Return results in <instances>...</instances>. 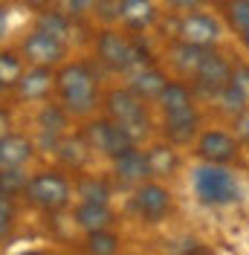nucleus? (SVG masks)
I'll list each match as a JSON object with an SVG mask.
<instances>
[{"label":"nucleus","mask_w":249,"mask_h":255,"mask_svg":"<svg viewBox=\"0 0 249 255\" xmlns=\"http://www.w3.org/2000/svg\"><path fill=\"white\" fill-rule=\"evenodd\" d=\"M194 151L203 162H212V165H232L241 159V142L238 136L223 130V128H206L197 133L194 139Z\"/></svg>","instance_id":"9d476101"},{"label":"nucleus","mask_w":249,"mask_h":255,"mask_svg":"<svg viewBox=\"0 0 249 255\" xmlns=\"http://www.w3.org/2000/svg\"><path fill=\"white\" fill-rule=\"evenodd\" d=\"M223 32H226L223 20L212 12H203V9L183 12L177 20V41H186V44H194L203 49H218V44L223 41Z\"/></svg>","instance_id":"423d86ee"},{"label":"nucleus","mask_w":249,"mask_h":255,"mask_svg":"<svg viewBox=\"0 0 249 255\" xmlns=\"http://www.w3.org/2000/svg\"><path fill=\"white\" fill-rule=\"evenodd\" d=\"M20 58L32 67H52L55 70L70 58V44L58 41V38H52L41 29H32L20 41Z\"/></svg>","instance_id":"0eeeda50"},{"label":"nucleus","mask_w":249,"mask_h":255,"mask_svg":"<svg viewBox=\"0 0 249 255\" xmlns=\"http://www.w3.org/2000/svg\"><path fill=\"white\" fill-rule=\"evenodd\" d=\"M96 61L110 73H133L139 67H148V49L136 38L124 35L116 26H105L96 35Z\"/></svg>","instance_id":"7ed1b4c3"},{"label":"nucleus","mask_w":249,"mask_h":255,"mask_svg":"<svg viewBox=\"0 0 249 255\" xmlns=\"http://www.w3.org/2000/svg\"><path fill=\"white\" fill-rule=\"evenodd\" d=\"M171 12H177V15H183V12H194V9H203V3L206 0H162Z\"/></svg>","instance_id":"72a5a7b5"},{"label":"nucleus","mask_w":249,"mask_h":255,"mask_svg":"<svg viewBox=\"0 0 249 255\" xmlns=\"http://www.w3.org/2000/svg\"><path fill=\"white\" fill-rule=\"evenodd\" d=\"M159 20V6L154 0H116V23L127 32L142 35Z\"/></svg>","instance_id":"ddd939ff"},{"label":"nucleus","mask_w":249,"mask_h":255,"mask_svg":"<svg viewBox=\"0 0 249 255\" xmlns=\"http://www.w3.org/2000/svg\"><path fill=\"white\" fill-rule=\"evenodd\" d=\"M145 157H148V171H151V177H171L180 168V154L168 142H156L151 148H145Z\"/></svg>","instance_id":"5701e85b"},{"label":"nucleus","mask_w":249,"mask_h":255,"mask_svg":"<svg viewBox=\"0 0 249 255\" xmlns=\"http://www.w3.org/2000/svg\"><path fill=\"white\" fill-rule=\"evenodd\" d=\"M32 29H41L52 35V38H58V41H67L70 44V35H73V17L61 12V9H55V6H49V9H41L38 17H35V26Z\"/></svg>","instance_id":"4be33fe9"},{"label":"nucleus","mask_w":249,"mask_h":255,"mask_svg":"<svg viewBox=\"0 0 249 255\" xmlns=\"http://www.w3.org/2000/svg\"><path fill=\"white\" fill-rule=\"evenodd\" d=\"M232 76V61L218 52V49H206V55L200 58L197 64V70L191 73V90L200 96H209V99H215V96L226 87V81Z\"/></svg>","instance_id":"6e6552de"},{"label":"nucleus","mask_w":249,"mask_h":255,"mask_svg":"<svg viewBox=\"0 0 249 255\" xmlns=\"http://www.w3.org/2000/svg\"><path fill=\"white\" fill-rule=\"evenodd\" d=\"M55 96L58 105L70 113L73 119H90L96 108L102 105V93H99V76H96L90 61H67L55 67Z\"/></svg>","instance_id":"f257e3e1"},{"label":"nucleus","mask_w":249,"mask_h":255,"mask_svg":"<svg viewBox=\"0 0 249 255\" xmlns=\"http://www.w3.org/2000/svg\"><path fill=\"white\" fill-rule=\"evenodd\" d=\"M203 55H206V49L194 47V44H186V41H174L171 49H168L171 67L183 76V79H191V73L197 70V64H200Z\"/></svg>","instance_id":"b1692460"},{"label":"nucleus","mask_w":249,"mask_h":255,"mask_svg":"<svg viewBox=\"0 0 249 255\" xmlns=\"http://www.w3.org/2000/svg\"><path fill=\"white\" fill-rule=\"evenodd\" d=\"M130 203H133V212L145 223H159L171 215L174 197H171V191H168V186H162V183H156L154 177H148L145 183L133 186Z\"/></svg>","instance_id":"1a4fd4ad"},{"label":"nucleus","mask_w":249,"mask_h":255,"mask_svg":"<svg viewBox=\"0 0 249 255\" xmlns=\"http://www.w3.org/2000/svg\"><path fill=\"white\" fill-rule=\"evenodd\" d=\"M70 122H73V116L64 111L61 105H41V111L35 116V125H38V133H47V136H55V139H61L64 133H70Z\"/></svg>","instance_id":"412c9836"},{"label":"nucleus","mask_w":249,"mask_h":255,"mask_svg":"<svg viewBox=\"0 0 249 255\" xmlns=\"http://www.w3.org/2000/svg\"><path fill=\"white\" fill-rule=\"evenodd\" d=\"M6 32H9V9L0 3V41L6 38Z\"/></svg>","instance_id":"e433bc0d"},{"label":"nucleus","mask_w":249,"mask_h":255,"mask_svg":"<svg viewBox=\"0 0 249 255\" xmlns=\"http://www.w3.org/2000/svg\"><path fill=\"white\" fill-rule=\"evenodd\" d=\"M102 105H105V116H110L116 125L122 128L124 133L130 136L133 145H142L151 136L154 119L148 113V105L142 102L139 96L130 93L127 87H113V90H108Z\"/></svg>","instance_id":"20e7f679"},{"label":"nucleus","mask_w":249,"mask_h":255,"mask_svg":"<svg viewBox=\"0 0 249 255\" xmlns=\"http://www.w3.org/2000/svg\"><path fill=\"white\" fill-rule=\"evenodd\" d=\"M76 194L87 203H110V186L96 174H81L76 183Z\"/></svg>","instance_id":"bb28decb"},{"label":"nucleus","mask_w":249,"mask_h":255,"mask_svg":"<svg viewBox=\"0 0 249 255\" xmlns=\"http://www.w3.org/2000/svg\"><path fill=\"white\" fill-rule=\"evenodd\" d=\"M26 200H29L35 209L47 212V215H55L61 209L70 206L73 200V183L70 177L58 171V168H47V171H38L26 180Z\"/></svg>","instance_id":"39448f33"},{"label":"nucleus","mask_w":249,"mask_h":255,"mask_svg":"<svg viewBox=\"0 0 249 255\" xmlns=\"http://www.w3.org/2000/svg\"><path fill=\"white\" fill-rule=\"evenodd\" d=\"M26 9H32V12H41V9H49V6H55V0H20Z\"/></svg>","instance_id":"c9c22d12"},{"label":"nucleus","mask_w":249,"mask_h":255,"mask_svg":"<svg viewBox=\"0 0 249 255\" xmlns=\"http://www.w3.org/2000/svg\"><path fill=\"white\" fill-rule=\"evenodd\" d=\"M23 70L26 67H23L20 52H15V49H0V90L3 93L6 90H15V84H17Z\"/></svg>","instance_id":"393cba45"},{"label":"nucleus","mask_w":249,"mask_h":255,"mask_svg":"<svg viewBox=\"0 0 249 255\" xmlns=\"http://www.w3.org/2000/svg\"><path fill=\"white\" fill-rule=\"evenodd\" d=\"M110 162H113L116 183L124 186V189H133V186H139V183H145L151 177V171H148V157H145L142 145H130V148L119 151L116 157H110Z\"/></svg>","instance_id":"f8f14e48"},{"label":"nucleus","mask_w":249,"mask_h":255,"mask_svg":"<svg viewBox=\"0 0 249 255\" xmlns=\"http://www.w3.org/2000/svg\"><path fill=\"white\" fill-rule=\"evenodd\" d=\"M73 215H76V226L84 229V232L110 229V226L116 223V215H113L110 203H87V200H81Z\"/></svg>","instance_id":"aec40b11"},{"label":"nucleus","mask_w":249,"mask_h":255,"mask_svg":"<svg viewBox=\"0 0 249 255\" xmlns=\"http://www.w3.org/2000/svg\"><path fill=\"white\" fill-rule=\"evenodd\" d=\"M241 41H244V47L249 49V32H247V35H241Z\"/></svg>","instance_id":"4c0bfd02"},{"label":"nucleus","mask_w":249,"mask_h":255,"mask_svg":"<svg viewBox=\"0 0 249 255\" xmlns=\"http://www.w3.org/2000/svg\"><path fill=\"white\" fill-rule=\"evenodd\" d=\"M191 189H194V194H197V200L203 206H212V209H226L244 200L241 180L229 165H212V162L194 165Z\"/></svg>","instance_id":"f03ea898"},{"label":"nucleus","mask_w":249,"mask_h":255,"mask_svg":"<svg viewBox=\"0 0 249 255\" xmlns=\"http://www.w3.org/2000/svg\"><path fill=\"white\" fill-rule=\"evenodd\" d=\"M12 130V111L0 105V136H6Z\"/></svg>","instance_id":"f704fd0d"},{"label":"nucleus","mask_w":249,"mask_h":255,"mask_svg":"<svg viewBox=\"0 0 249 255\" xmlns=\"http://www.w3.org/2000/svg\"><path fill=\"white\" fill-rule=\"evenodd\" d=\"M235 136H238V142L241 145H247L249 148V108L244 113L235 116Z\"/></svg>","instance_id":"473e14b6"},{"label":"nucleus","mask_w":249,"mask_h":255,"mask_svg":"<svg viewBox=\"0 0 249 255\" xmlns=\"http://www.w3.org/2000/svg\"><path fill=\"white\" fill-rule=\"evenodd\" d=\"M58 162H61L64 168H73V171H81L90 159H93V148L87 145L84 139V133H64L58 145H55V151H52Z\"/></svg>","instance_id":"a211bd4d"},{"label":"nucleus","mask_w":249,"mask_h":255,"mask_svg":"<svg viewBox=\"0 0 249 255\" xmlns=\"http://www.w3.org/2000/svg\"><path fill=\"white\" fill-rule=\"evenodd\" d=\"M61 3H64V9H67L70 17H84V15H93L99 0H61Z\"/></svg>","instance_id":"2f4dec72"},{"label":"nucleus","mask_w":249,"mask_h":255,"mask_svg":"<svg viewBox=\"0 0 249 255\" xmlns=\"http://www.w3.org/2000/svg\"><path fill=\"white\" fill-rule=\"evenodd\" d=\"M215 99H218L220 111L226 113V116H232V119L238 116V113H244V111L249 108V96L244 93V90H241L235 81H226V87H223V90L215 96Z\"/></svg>","instance_id":"cd10ccee"},{"label":"nucleus","mask_w":249,"mask_h":255,"mask_svg":"<svg viewBox=\"0 0 249 255\" xmlns=\"http://www.w3.org/2000/svg\"><path fill=\"white\" fill-rule=\"evenodd\" d=\"M156 108H159L162 116H171V113L197 108V105H194V90H191V84L168 79V84L162 87V93L156 96Z\"/></svg>","instance_id":"6ab92c4d"},{"label":"nucleus","mask_w":249,"mask_h":255,"mask_svg":"<svg viewBox=\"0 0 249 255\" xmlns=\"http://www.w3.org/2000/svg\"><path fill=\"white\" fill-rule=\"evenodd\" d=\"M168 84V76L156 67V64H148V67H139L130 73V81H127V90L133 96H139L145 105L156 102V96L162 93V87Z\"/></svg>","instance_id":"dca6fc26"},{"label":"nucleus","mask_w":249,"mask_h":255,"mask_svg":"<svg viewBox=\"0 0 249 255\" xmlns=\"http://www.w3.org/2000/svg\"><path fill=\"white\" fill-rule=\"evenodd\" d=\"M197 133H200V113H197V108H188V111L162 116V136H165V142L174 145V148L191 145L197 139Z\"/></svg>","instance_id":"2eb2a0df"},{"label":"nucleus","mask_w":249,"mask_h":255,"mask_svg":"<svg viewBox=\"0 0 249 255\" xmlns=\"http://www.w3.org/2000/svg\"><path fill=\"white\" fill-rule=\"evenodd\" d=\"M12 226H15V206H12V200H9V197H3V194H0V241L9 238Z\"/></svg>","instance_id":"7c9ffc66"},{"label":"nucleus","mask_w":249,"mask_h":255,"mask_svg":"<svg viewBox=\"0 0 249 255\" xmlns=\"http://www.w3.org/2000/svg\"><path fill=\"white\" fill-rule=\"evenodd\" d=\"M119 247H122V241L110 229H96V232H87V238H84L87 255H119Z\"/></svg>","instance_id":"a878e982"},{"label":"nucleus","mask_w":249,"mask_h":255,"mask_svg":"<svg viewBox=\"0 0 249 255\" xmlns=\"http://www.w3.org/2000/svg\"><path fill=\"white\" fill-rule=\"evenodd\" d=\"M81 133H84L87 145L93 148V154H102V157H116L119 151H124V148L133 145L130 136H127L110 116H96V119L90 116L87 125L81 128Z\"/></svg>","instance_id":"9b49d317"},{"label":"nucleus","mask_w":249,"mask_h":255,"mask_svg":"<svg viewBox=\"0 0 249 255\" xmlns=\"http://www.w3.org/2000/svg\"><path fill=\"white\" fill-rule=\"evenodd\" d=\"M12 93L20 102H47L49 93H55V70L52 67H32L20 73Z\"/></svg>","instance_id":"4468645a"},{"label":"nucleus","mask_w":249,"mask_h":255,"mask_svg":"<svg viewBox=\"0 0 249 255\" xmlns=\"http://www.w3.org/2000/svg\"><path fill=\"white\" fill-rule=\"evenodd\" d=\"M35 157V139L26 133L9 130L6 136H0V168H23Z\"/></svg>","instance_id":"f3484780"},{"label":"nucleus","mask_w":249,"mask_h":255,"mask_svg":"<svg viewBox=\"0 0 249 255\" xmlns=\"http://www.w3.org/2000/svg\"><path fill=\"white\" fill-rule=\"evenodd\" d=\"M26 255H41V253H26Z\"/></svg>","instance_id":"58836bf2"},{"label":"nucleus","mask_w":249,"mask_h":255,"mask_svg":"<svg viewBox=\"0 0 249 255\" xmlns=\"http://www.w3.org/2000/svg\"><path fill=\"white\" fill-rule=\"evenodd\" d=\"M223 17L238 35L249 32V0H226L223 3Z\"/></svg>","instance_id":"c85d7f7f"},{"label":"nucleus","mask_w":249,"mask_h":255,"mask_svg":"<svg viewBox=\"0 0 249 255\" xmlns=\"http://www.w3.org/2000/svg\"><path fill=\"white\" fill-rule=\"evenodd\" d=\"M26 171L23 168H0V194L3 197H17L26 191Z\"/></svg>","instance_id":"c756f323"}]
</instances>
